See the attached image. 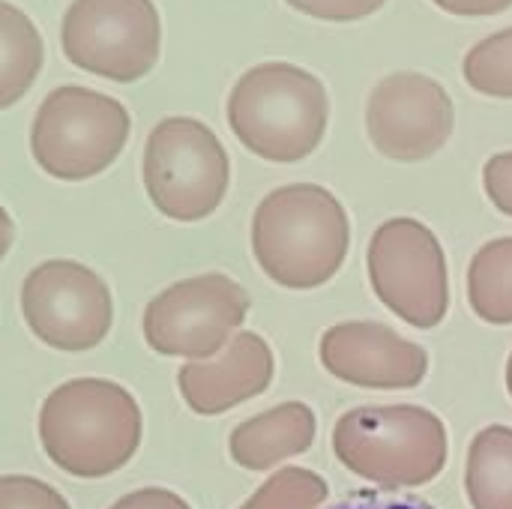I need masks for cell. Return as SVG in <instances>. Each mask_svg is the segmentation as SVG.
Instances as JSON below:
<instances>
[{"label":"cell","instance_id":"cell-23","mask_svg":"<svg viewBox=\"0 0 512 509\" xmlns=\"http://www.w3.org/2000/svg\"><path fill=\"white\" fill-rule=\"evenodd\" d=\"M108 509H192L180 495L168 492V489H138L123 495L117 504Z\"/></svg>","mask_w":512,"mask_h":509},{"label":"cell","instance_id":"cell-3","mask_svg":"<svg viewBox=\"0 0 512 509\" xmlns=\"http://www.w3.org/2000/svg\"><path fill=\"white\" fill-rule=\"evenodd\" d=\"M330 123V96L318 75L294 63H258L237 78L228 96V126L237 141L279 165L318 150Z\"/></svg>","mask_w":512,"mask_h":509},{"label":"cell","instance_id":"cell-14","mask_svg":"<svg viewBox=\"0 0 512 509\" xmlns=\"http://www.w3.org/2000/svg\"><path fill=\"white\" fill-rule=\"evenodd\" d=\"M318 417L306 402H285L234 426L228 453L246 471H270L315 444Z\"/></svg>","mask_w":512,"mask_h":509},{"label":"cell","instance_id":"cell-18","mask_svg":"<svg viewBox=\"0 0 512 509\" xmlns=\"http://www.w3.org/2000/svg\"><path fill=\"white\" fill-rule=\"evenodd\" d=\"M468 87L483 96L512 99V27L477 42L462 63Z\"/></svg>","mask_w":512,"mask_h":509},{"label":"cell","instance_id":"cell-1","mask_svg":"<svg viewBox=\"0 0 512 509\" xmlns=\"http://www.w3.org/2000/svg\"><path fill=\"white\" fill-rule=\"evenodd\" d=\"M351 222L342 201L318 183H288L264 195L252 216V255L288 291L327 285L345 264Z\"/></svg>","mask_w":512,"mask_h":509},{"label":"cell","instance_id":"cell-2","mask_svg":"<svg viewBox=\"0 0 512 509\" xmlns=\"http://www.w3.org/2000/svg\"><path fill=\"white\" fill-rule=\"evenodd\" d=\"M144 435L135 396L108 378H72L39 408L45 456L78 480H102L126 468Z\"/></svg>","mask_w":512,"mask_h":509},{"label":"cell","instance_id":"cell-20","mask_svg":"<svg viewBox=\"0 0 512 509\" xmlns=\"http://www.w3.org/2000/svg\"><path fill=\"white\" fill-rule=\"evenodd\" d=\"M0 509H72L69 501L48 483L24 474L0 477Z\"/></svg>","mask_w":512,"mask_h":509},{"label":"cell","instance_id":"cell-27","mask_svg":"<svg viewBox=\"0 0 512 509\" xmlns=\"http://www.w3.org/2000/svg\"><path fill=\"white\" fill-rule=\"evenodd\" d=\"M507 393H510V399H512V354H510V360H507Z\"/></svg>","mask_w":512,"mask_h":509},{"label":"cell","instance_id":"cell-16","mask_svg":"<svg viewBox=\"0 0 512 509\" xmlns=\"http://www.w3.org/2000/svg\"><path fill=\"white\" fill-rule=\"evenodd\" d=\"M45 60V45L18 6L0 0V111L12 108L33 87Z\"/></svg>","mask_w":512,"mask_h":509},{"label":"cell","instance_id":"cell-21","mask_svg":"<svg viewBox=\"0 0 512 509\" xmlns=\"http://www.w3.org/2000/svg\"><path fill=\"white\" fill-rule=\"evenodd\" d=\"M303 15H312L318 21H360L378 12L387 0H285Z\"/></svg>","mask_w":512,"mask_h":509},{"label":"cell","instance_id":"cell-10","mask_svg":"<svg viewBox=\"0 0 512 509\" xmlns=\"http://www.w3.org/2000/svg\"><path fill=\"white\" fill-rule=\"evenodd\" d=\"M21 315L30 333L54 351H90L114 324V297L105 279L66 258L42 261L21 285Z\"/></svg>","mask_w":512,"mask_h":509},{"label":"cell","instance_id":"cell-5","mask_svg":"<svg viewBox=\"0 0 512 509\" xmlns=\"http://www.w3.org/2000/svg\"><path fill=\"white\" fill-rule=\"evenodd\" d=\"M129 132L132 120L120 99L63 84L42 99L33 117L30 153L48 177L78 183L108 171Z\"/></svg>","mask_w":512,"mask_h":509},{"label":"cell","instance_id":"cell-11","mask_svg":"<svg viewBox=\"0 0 512 509\" xmlns=\"http://www.w3.org/2000/svg\"><path fill=\"white\" fill-rule=\"evenodd\" d=\"M456 108L450 93L423 72H396L378 81L366 105L372 147L396 162L432 159L450 141Z\"/></svg>","mask_w":512,"mask_h":509},{"label":"cell","instance_id":"cell-4","mask_svg":"<svg viewBox=\"0 0 512 509\" xmlns=\"http://www.w3.org/2000/svg\"><path fill=\"white\" fill-rule=\"evenodd\" d=\"M333 453L378 489H417L447 468L450 441L444 420L420 405H366L336 420Z\"/></svg>","mask_w":512,"mask_h":509},{"label":"cell","instance_id":"cell-7","mask_svg":"<svg viewBox=\"0 0 512 509\" xmlns=\"http://www.w3.org/2000/svg\"><path fill=\"white\" fill-rule=\"evenodd\" d=\"M375 297L417 330L438 327L450 312V273L441 240L429 225L396 216L378 225L366 252Z\"/></svg>","mask_w":512,"mask_h":509},{"label":"cell","instance_id":"cell-9","mask_svg":"<svg viewBox=\"0 0 512 509\" xmlns=\"http://www.w3.org/2000/svg\"><path fill=\"white\" fill-rule=\"evenodd\" d=\"M60 45L78 69L132 84L159 60L162 21L153 0H72Z\"/></svg>","mask_w":512,"mask_h":509},{"label":"cell","instance_id":"cell-8","mask_svg":"<svg viewBox=\"0 0 512 509\" xmlns=\"http://www.w3.org/2000/svg\"><path fill=\"white\" fill-rule=\"evenodd\" d=\"M249 306L246 288L225 273L174 282L147 303L144 342L162 357L204 363L240 333Z\"/></svg>","mask_w":512,"mask_h":509},{"label":"cell","instance_id":"cell-22","mask_svg":"<svg viewBox=\"0 0 512 509\" xmlns=\"http://www.w3.org/2000/svg\"><path fill=\"white\" fill-rule=\"evenodd\" d=\"M483 189L489 201L512 219V150L492 156L483 165Z\"/></svg>","mask_w":512,"mask_h":509},{"label":"cell","instance_id":"cell-24","mask_svg":"<svg viewBox=\"0 0 512 509\" xmlns=\"http://www.w3.org/2000/svg\"><path fill=\"white\" fill-rule=\"evenodd\" d=\"M435 6H441L450 15H462V18H483V15H498L507 12L512 0H432Z\"/></svg>","mask_w":512,"mask_h":509},{"label":"cell","instance_id":"cell-26","mask_svg":"<svg viewBox=\"0 0 512 509\" xmlns=\"http://www.w3.org/2000/svg\"><path fill=\"white\" fill-rule=\"evenodd\" d=\"M12 240H15L12 216L6 213V207H0V261H3V258H6V252L12 249Z\"/></svg>","mask_w":512,"mask_h":509},{"label":"cell","instance_id":"cell-13","mask_svg":"<svg viewBox=\"0 0 512 509\" xmlns=\"http://www.w3.org/2000/svg\"><path fill=\"white\" fill-rule=\"evenodd\" d=\"M273 372L276 360L267 339L252 330H240L216 357L204 363H186L177 372V387L192 414L216 417L267 393Z\"/></svg>","mask_w":512,"mask_h":509},{"label":"cell","instance_id":"cell-15","mask_svg":"<svg viewBox=\"0 0 512 509\" xmlns=\"http://www.w3.org/2000/svg\"><path fill=\"white\" fill-rule=\"evenodd\" d=\"M465 492L474 509H512V429L486 426L474 435L465 462Z\"/></svg>","mask_w":512,"mask_h":509},{"label":"cell","instance_id":"cell-17","mask_svg":"<svg viewBox=\"0 0 512 509\" xmlns=\"http://www.w3.org/2000/svg\"><path fill=\"white\" fill-rule=\"evenodd\" d=\"M468 303L486 324H512V237L477 249L468 267Z\"/></svg>","mask_w":512,"mask_h":509},{"label":"cell","instance_id":"cell-19","mask_svg":"<svg viewBox=\"0 0 512 509\" xmlns=\"http://www.w3.org/2000/svg\"><path fill=\"white\" fill-rule=\"evenodd\" d=\"M327 495L330 489L321 474L309 468H282L240 509H318Z\"/></svg>","mask_w":512,"mask_h":509},{"label":"cell","instance_id":"cell-25","mask_svg":"<svg viewBox=\"0 0 512 509\" xmlns=\"http://www.w3.org/2000/svg\"><path fill=\"white\" fill-rule=\"evenodd\" d=\"M330 509H435L429 501L420 498H378V495H357L351 501H342Z\"/></svg>","mask_w":512,"mask_h":509},{"label":"cell","instance_id":"cell-6","mask_svg":"<svg viewBox=\"0 0 512 509\" xmlns=\"http://www.w3.org/2000/svg\"><path fill=\"white\" fill-rule=\"evenodd\" d=\"M231 162L216 132L195 117H165L144 147V189L174 222H201L225 201Z\"/></svg>","mask_w":512,"mask_h":509},{"label":"cell","instance_id":"cell-12","mask_svg":"<svg viewBox=\"0 0 512 509\" xmlns=\"http://www.w3.org/2000/svg\"><path fill=\"white\" fill-rule=\"evenodd\" d=\"M324 369L360 390H414L429 375L423 345L402 339L381 321H345L321 336Z\"/></svg>","mask_w":512,"mask_h":509}]
</instances>
